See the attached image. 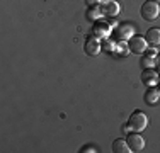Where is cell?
<instances>
[{
  "label": "cell",
  "instance_id": "6da1fadb",
  "mask_svg": "<svg viewBox=\"0 0 160 153\" xmlns=\"http://www.w3.org/2000/svg\"><path fill=\"white\" fill-rule=\"evenodd\" d=\"M128 126L131 131H138V133L143 131L148 126V116L145 112H142V111H135L128 119Z\"/></svg>",
  "mask_w": 160,
  "mask_h": 153
},
{
  "label": "cell",
  "instance_id": "7a4b0ae2",
  "mask_svg": "<svg viewBox=\"0 0 160 153\" xmlns=\"http://www.w3.org/2000/svg\"><path fill=\"white\" fill-rule=\"evenodd\" d=\"M160 15V5L153 0H148L142 5V17L145 21H155Z\"/></svg>",
  "mask_w": 160,
  "mask_h": 153
},
{
  "label": "cell",
  "instance_id": "3957f363",
  "mask_svg": "<svg viewBox=\"0 0 160 153\" xmlns=\"http://www.w3.org/2000/svg\"><path fill=\"white\" fill-rule=\"evenodd\" d=\"M126 141L131 148V151H142L145 148V138L138 131H129L126 135Z\"/></svg>",
  "mask_w": 160,
  "mask_h": 153
},
{
  "label": "cell",
  "instance_id": "277c9868",
  "mask_svg": "<svg viewBox=\"0 0 160 153\" xmlns=\"http://www.w3.org/2000/svg\"><path fill=\"white\" fill-rule=\"evenodd\" d=\"M129 51H133L135 55H143L148 48V41L142 36H133L131 39H128Z\"/></svg>",
  "mask_w": 160,
  "mask_h": 153
},
{
  "label": "cell",
  "instance_id": "5b68a950",
  "mask_svg": "<svg viewBox=\"0 0 160 153\" xmlns=\"http://www.w3.org/2000/svg\"><path fill=\"white\" fill-rule=\"evenodd\" d=\"M111 34V24L108 21H96L92 27V36H96L97 39H106Z\"/></svg>",
  "mask_w": 160,
  "mask_h": 153
},
{
  "label": "cell",
  "instance_id": "8992f818",
  "mask_svg": "<svg viewBox=\"0 0 160 153\" xmlns=\"http://www.w3.org/2000/svg\"><path fill=\"white\" fill-rule=\"evenodd\" d=\"M101 41L97 39L96 36H89L85 41V44H83V51H85L87 56H97L99 53H101Z\"/></svg>",
  "mask_w": 160,
  "mask_h": 153
},
{
  "label": "cell",
  "instance_id": "52a82bcc",
  "mask_svg": "<svg viewBox=\"0 0 160 153\" xmlns=\"http://www.w3.org/2000/svg\"><path fill=\"white\" fill-rule=\"evenodd\" d=\"M116 36H118V39H121V41H128V39H131V37L135 36V24L124 22V24L118 26V29H116Z\"/></svg>",
  "mask_w": 160,
  "mask_h": 153
},
{
  "label": "cell",
  "instance_id": "ba28073f",
  "mask_svg": "<svg viewBox=\"0 0 160 153\" xmlns=\"http://www.w3.org/2000/svg\"><path fill=\"white\" fill-rule=\"evenodd\" d=\"M101 10H102V14L109 15V17H116L121 10V5L116 0H104L102 5H101Z\"/></svg>",
  "mask_w": 160,
  "mask_h": 153
},
{
  "label": "cell",
  "instance_id": "9c48e42d",
  "mask_svg": "<svg viewBox=\"0 0 160 153\" xmlns=\"http://www.w3.org/2000/svg\"><path fill=\"white\" fill-rule=\"evenodd\" d=\"M142 82L145 85H155V83H158V73L157 70H153V68H145L143 73H142Z\"/></svg>",
  "mask_w": 160,
  "mask_h": 153
},
{
  "label": "cell",
  "instance_id": "30bf717a",
  "mask_svg": "<svg viewBox=\"0 0 160 153\" xmlns=\"http://www.w3.org/2000/svg\"><path fill=\"white\" fill-rule=\"evenodd\" d=\"M145 102H147L148 106H157L160 102V90L155 89V87H150L147 92H145Z\"/></svg>",
  "mask_w": 160,
  "mask_h": 153
},
{
  "label": "cell",
  "instance_id": "8fae6325",
  "mask_svg": "<svg viewBox=\"0 0 160 153\" xmlns=\"http://www.w3.org/2000/svg\"><path fill=\"white\" fill-rule=\"evenodd\" d=\"M112 151L114 153H131V148H129V145H128L126 140L118 138V140L112 141Z\"/></svg>",
  "mask_w": 160,
  "mask_h": 153
},
{
  "label": "cell",
  "instance_id": "7c38bea8",
  "mask_svg": "<svg viewBox=\"0 0 160 153\" xmlns=\"http://www.w3.org/2000/svg\"><path fill=\"white\" fill-rule=\"evenodd\" d=\"M145 39H147L152 46H158L160 44V29H157V27L148 29L147 31V37H145Z\"/></svg>",
  "mask_w": 160,
  "mask_h": 153
},
{
  "label": "cell",
  "instance_id": "4fadbf2b",
  "mask_svg": "<svg viewBox=\"0 0 160 153\" xmlns=\"http://www.w3.org/2000/svg\"><path fill=\"white\" fill-rule=\"evenodd\" d=\"M101 15H104V14H102V10H101V5L89 7V10H87V19H89V21H99Z\"/></svg>",
  "mask_w": 160,
  "mask_h": 153
},
{
  "label": "cell",
  "instance_id": "5bb4252c",
  "mask_svg": "<svg viewBox=\"0 0 160 153\" xmlns=\"http://www.w3.org/2000/svg\"><path fill=\"white\" fill-rule=\"evenodd\" d=\"M112 53H119V56H128L129 55V46L126 41H119V43H116V48H114Z\"/></svg>",
  "mask_w": 160,
  "mask_h": 153
},
{
  "label": "cell",
  "instance_id": "9a60e30c",
  "mask_svg": "<svg viewBox=\"0 0 160 153\" xmlns=\"http://www.w3.org/2000/svg\"><path fill=\"white\" fill-rule=\"evenodd\" d=\"M140 65H142V68H155V58L143 55L142 60H140Z\"/></svg>",
  "mask_w": 160,
  "mask_h": 153
},
{
  "label": "cell",
  "instance_id": "2e32d148",
  "mask_svg": "<svg viewBox=\"0 0 160 153\" xmlns=\"http://www.w3.org/2000/svg\"><path fill=\"white\" fill-rule=\"evenodd\" d=\"M101 48L104 49V51L112 53V51H114V48H116V43H114L112 39H104V41L101 43Z\"/></svg>",
  "mask_w": 160,
  "mask_h": 153
},
{
  "label": "cell",
  "instance_id": "e0dca14e",
  "mask_svg": "<svg viewBox=\"0 0 160 153\" xmlns=\"http://www.w3.org/2000/svg\"><path fill=\"white\" fill-rule=\"evenodd\" d=\"M147 56H150V58H155V56L158 55V51H157V48H155V46H152V48H147Z\"/></svg>",
  "mask_w": 160,
  "mask_h": 153
},
{
  "label": "cell",
  "instance_id": "ac0fdd59",
  "mask_svg": "<svg viewBox=\"0 0 160 153\" xmlns=\"http://www.w3.org/2000/svg\"><path fill=\"white\" fill-rule=\"evenodd\" d=\"M80 151H82V153H89V151H92V153H94V151H97V148L94 146V145H85V146H83Z\"/></svg>",
  "mask_w": 160,
  "mask_h": 153
},
{
  "label": "cell",
  "instance_id": "d6986e66",
  "mask_svg": "<svg viewBox=\"0 0 160 153\" xmlns=\"http://www.w3.org/2000/svg\"><path fill=\"white\" fill-rule=\"evenodd\" d=\"M99 2H101V0H87V5L94 7V5H99Z\"/></svg>",
  "mask_w": 160,
  "mask_h": 153
},
{
  "label": "cell",
  "instance_id": "ffe728a7",
  "mask_svg": "<svg viewBox=\"0 0 160 153\" xmlns=\"http://www.w3.org/2000/svg\"><path fill=\"white\" fill-rule=\"evenodd\" d=\"M155 68H158V70H160V53L155 56Z\"/></svg>",
  "mask_w": 160,
  "mask_h": 153
},
{
  "label": "cell",
  "instance_id": "44dd1931",
  "mask_svg": "<svg viewBox=\"0 0 160 153\" xmlns=\"http://www.w3.org/2000/svg\"><path fill=\"white\" fill-rule=\"evenodd\" d=\"M129 131H131V129H129V126H128V124H124V126H123V133H124V135H128Z\"/></svg>",
  "mask_w": 160,
  "mask_h": 153
},
{
  "label": "cell",
  "instance_id": "7402d4cb",
  "mask_svg": "<svg viewBox=\"0 0 160 153\" xmlns=\"http://www.w3.org/2000/svg\"><path fill=\"white\" fill-rule=\"evenodd\" d=\"M153 2H157V3H160V0H153Z\"/></svg>",
  "mask_w": 160,
  "mask_h": 153
},
{
  "label": "cell",
  "instance_id": "603a6c76",
  "mask_svg": "<svg viewBox=\"0 0 160 153\" xmlns=\"http://www.w3.org/2000/svg\"><path fill=\"white\" fill-rule=\"evenodd\" d=\"M158 83H160V75H158Z\"/></svg>",
  "mask_w": 160,
  "mask_h": 153
},
{
  "label": "cell",
  "instance_id": "cb8c5ba5",
  "mask_svg": "<svg viewBox=\"0 0 160 153\" xmlns=\"http://www.w3.org/2000/svg\"><path fill=\"white\" fill-rule=\"evenodd\" d=\"M158 90H160V89H158Z\"/></svg>",
  "mask_w": 160,
  "mask_h": 153
}]
</instances>
